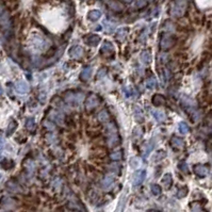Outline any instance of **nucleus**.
<instances>
[{
    "label": "nucleus",
    "mask_w": 212,
    "mask_h": 212,
    "mask_svg": "<svg viewBox=\"0 0 212 212\" xmlns=\"http://www.w3.org/2000/svg\"><path fill=\"white\" fill-rule=\"evenodd\" d=\"M187 9L186 0H174L171 5V14L174 17H180L184 15Z\"/></svg>",
    "instance_id": "obj_1"
},
{
    "label": "nucleus",
    "mask_w": 212,
    "mask_h": 212,
    "mask_svg": "<svg viewBox=\"0 0 212 212\" xmlns=\"http://www.w3.org/2000/svg\"><path fill=\"white\" fill-rule=\"evenodd\" d=\"M100 102V99L96 94H90L87 96V98L85 99V102H84V107H85L86 110H93L94 108L99 105Z\"/></svg>",
    "instance_id": "obj_2"
},
{
    "label": "nucleus",
    "mask_w": 212,
    "mask_h": 212,
    "mask_svg": "<svg viewBox=\"0 0 212 212\" xmlns=\"http://www.w3.org/2000/svg\"><path fill=\"white\" fill-rule=\"evenodd\" d=\"M176 40L175 37L171 36L170 34H166V35H163L161 37V41H160V47L162 50H166V49L172 48L173 46L175 45Z\"/></svg>",
    "instance_id": "obj_3"
},
{
    "label": "nucleus",
    "mask_w": 212,
    "mask_h": 212,
    "mask_svg": "<svg viewBox=\"0 0 212 212\" xmlns=\"http://www.w3.org/2000/svg\"><path fill=\"white\" fill-rule=\"evenodd\" d=\"M118 143H119V138H118L117 131L113 126H110L109 135H108V145L110 147H113L117 145Z\"/></svg>",
    "instance_id": "obj_4"
},
{
    "label": "nucleus",
    "mask_w": 212,
    "mask_h": 212,
    "mask_svg": "<svg viewBox=\"0 0 212 212\" xmlns=\"http://www.w3.org/2000/svg\"><path fill=\"white\" fill-rule=\"evenodd\" d=\"M99 42H100V36L97 34H89V35L84 36V43L87 46H91V47L97 46Z\"/></svg>",
    "instance_id": "obj_5"
},
{
    "label": "nucleus",
    "mask_w": 212,
    "mask_h": 212,
    "mask_svg": "<svg viewBox=\"0 0 212 212\" xmlns=\"http://www.w3.org/2000/svg\"><path fill=\"white\" fill-rule=\"evenodd\" d=\"M193 170H194V173L198 177H206L209 174L208 167L206 165H203V164H196V165H194Z\"/></svg>",
    "instance_id": "obj_6"
},
{
    "label": "nucleus",
    "mask_w": 212,
    "mask_h": 212,
    "mask_svg": "<svg viewBox=\"0 0 212 212\" xmlns=\"http://www.w3.org/2000/svg\"><path fill=\"white\" fill-rule=\"evenodd\" d=\"M145 177H146V172L144 170L136 171L134 173V175H133V184L134 186H140L145 180Z\"/></svg>",
    "instance_id": "obj_7"
},
{
    "label": "nucleus",
    "mask_w": 212,
    "mask_h": 212,
    "mask_svg": "<svg viewBox=\"0 0 212 212\" xmlns=\"http://www.w3.org/2000/svg\"><path fill=\"white\" fill-rule=\"evenodd\" d=\"M171 146L174 149H182L184 147V141L179 136L174 135L171 139Z\"/></svg>",
    "instance_id": "obj_8"
},
{
    "label": "nucleus",
    "mask_w": 212,
    "mask_h": 212,
    "mask_svg": "<svg viewBox=\"0 0 212 212\" xmlns=\"http://www.w3.org/2000/svg\"><path fill=\"white\" fill-rule=\"evenodd\" d=\"M68 54H70L72 58L78 59V58L82 57V54H83V49H82V47H80V46H73V47L70 49Z\"/></svg>",
    "instance_id": "obj_9"
},
{
    "label": "nucleus",
    "mask_w": 212,
    "mask_h": 212,
    "mask_svg": "<svg viewBox=\"0 0 212 212\" xmlns=\"http://www.w3.org/2000/svg\"><path fill=\"white\" fill-rule=\"evenodd\" d=\"M113 182H114V177L111 175H107L101 180V188L105 189V190H108L113 186Z\"/></svg>",
    "instance_id": "obj_10"
},
{
    "label": "nucleus",
    "mask_w": 212,
    "mask_h": 212,
    "mask_svg": "<svg viewBox=\"0 0 212 212\" xmlns=\"http://www.w3.org/2000/svg\"><path fill=\"white\" fill-rule=\"evenodd\" d=\"M140 60L144 65H149L151 62V53L148 50H143L140 54Z\"/></svg>",
    "instance_id": "obj_11"
},
{
    "label": "nucleus",
    "mask_w": 212,
    "mask_h": 212,
    "mask_svg": "<svg viewBox=\"0 0 212 212\" xmlns=\"http://www.w3.org/2000/svg\"><path fill=\"white\" fill-rule=\"evenodd\" d=\"M151 102L155 107H161L165 105V98L161 94H155L151 98Z\"/></svg>",
    "instance_id": "obj_12"
},
{
    "label": "nucleus",
    "mask_w": 212,
    "mask_h": 212,
    "mask_svg": "<svg viewBox=\"0 0 212 212\" xmlns=\"http://www.w3.org/2000/svg\"><path fill=\"white\" fill-rule=\"evenodd\" d=\"M49 117H50V119H52L54 123H57V124H59V125H62L63 124V116H62L59 112H57V111H50L49 112Z\"/></svg>",
    "instance_id": "obj_13"
},
{
    "label": "nucleus",
    "mask_w": 212,
    "mask_h": 212,
    "mask_svg": "<svg viewBox=\"0 0 212 212\" xmlns=\"http://www.w3.org/2000/svg\"><path fill=\"white\" fill-rule=\"evenodd\" d=\"M127 35H128V29L127 28H119L116 31V34H115V37L116 40H118L119 42H124L126 40Z\"/></svg>",
    "instance_id": "obj_14"
},
{
    "label": "nucleus",
    "mask_w": 212,
    "mask_h": 212,
    "mask_svg": "<svg viewBox=\"0 0 212 212\" xmlns=\"http://www.w3.org/2000/svg\"><path fill=\"white\" fill-rule=\"evenodd\" d=\"M92 76V67L91 66H86L82 70L81 74H80V79L83 81H87Z\"/></svg>",
    "instance_id": "obj_15"
},
{
    "label": "nucleus",
    "mask_w": 212,
    "mask_h": 212,
    "mask_svg": "<svg viewBox=\"0 0 212 212\" xmlns=\"http://www.w3.org/2000/svg\"><path fill=\"white\" fill-rule=\"evenodd\" d=\"M100 17H101V12H100L99 10H92V11H90L89 14H87V18H89L91 21H98Z\"/></svg>",
    "instance_id": "obj_16"
},
{
    "label": "nucleus",
    "mask_w": 212,
    "mask_h": 212,
    "mask_svg": "<svg viewBox=\"0 0 212 212\" xmlns=\"http://www.w3.org/2000/svg\"><path fill=\"white\" fill-rule=\"evenodd\" d=\"M16 89L17 91L19 92V93H23V94H26V93H28L29 91V85L27 82L25 81H18L16 84Z\"/></svg>",
    "instance_id": "obj_17"
},
{
    "label": "nucleus",
    "mask_w": 212,
    "mask_h": 212,
    "mask_svg": "<svg viewBox=\"0 0 212 212\" xmlns=\"http://www.w3.org/2000/svg\"><path fill=\"white\" fill-rule=\"evenodd\" d=\"M113 51V45L111 44L110 42H106L103 43V45L101 46L100 48V52L101 53H105V54H109Z\"/></svg>",
    "instance_id": "obj_18"
},
{
    "label": "nucleus",
    "mask_w": 212,
    "mask_h": 212,
    "mask_svg": "<svg viewBox=\"0 0 212 212\" xmlns=\"http://www.w3.org/2000/svg\"><path fill=\"white\" fill-rule=\"evenodd\" d=\"M172 184H173V178H172L171 174H165L162 178V184L166 189H170L172 187Z\"/></svg>",
    "instance_id": "obj_19"
},
{
    "label": "nucleus",
    "mask_w": 212,
    "mask_h": 212,
    "mask_svg": "<svg viewBox=\"0 0 212 212\" xmlns=\"http://www.w3.org/2000/svg\"><path fill=\"white\" fill-rule=\"evenodd\" d=\"M151 114H152V116L155 117V119L157 122H163L164 119H165V114H164V112H162V111L154 110L151 112Z\"/></svg>",
    "instance_id": "obj_20"
},
{
    "label": "nucleus",
    "mask_w": 212,
    "mask_h": 212,
    "mask_svg": "<svg viewBox=\"0 0 212 212\" xmlns=\"http://www.w3.org/2000/svg\"><path fill=\"white\" fill-rule=\"evenodd\" d=\"M133 113H134L135 119H136V121H138L139 123H142L143 119H144V113H143L142 109H141L140 107H135L134 111H133Z\"/></svg>",
    "instance_id": "obj_21"
},
{
    "label": "nucleus",
    "mask_w": 212,
    "mask_h": 212,
    "mask_svg": "<svg viewBox=\"0 0 212 212\" xmlns=\"http://www.w3.org/2000/svg\"><path fill=\"white\" fill-rule=\"evenodd\" d=\"M178 130H179L180 133L187 134V133H189V131H190V127H189V125H187L184 122H181L179 125H178Z\"/></svg>",
    "instance_id": "obj_22"
},
{
    "label": "nucleus",
    "mask_w": 212,
    "mask_h": 212,
    "mask_svg": "<svg viewBox=\"0 0 212 212\" xmlns=\"http://www.w3.org/2000/svg\"><path fill=\"white\" fill-rule=\"evenodd\" d=\"M157 85V80L155 77H150L146 80V87L149 90H154Z\"/></svg>",
    "instance_id": "obj_23"
},
{
    "label": "nucleus",
    "mask_w": 212,
    "mask_h": 212,
    "mask_svg": "<svg viewBox=\"0 0 212 212\" xmlns=\"http://www.w3.org/2000/svg\"><path fill=\"white\" fill-rule=\"evenodd\" d=\"M125 204H126V197H125V196H123L122 198H121V200H119V203H118L117 207H116V209H115L114 212H124V209H125Z\"/></svg>",
    "instance_id": "obj_24"
},
{
    "label": "nucleus",
    "mask_w": 212,
    "mask_h": 212,
    "mask_svg": "<svg viewBox=\"0 0 212 212\" xmlns=\"http://www.w3.org/2000/svg\"><path fill=\"white\" fill-rule=\"evenodd\" d=\"M98 119L100 121V122L105 123L107 122L108 119H109V113H108V111L107 110H102L99 112V114H98Z\"/></svg>",
    "instance_id": "obj_25"
},
{
    "label": "nucleus",
    "mask_w": 212,
    "mask_h": 212,
    "mask_svg": "<svg viewBox=\"0 0 212 212\" xmlns=\"http://www.w3.org/2000/svg\"><path fill=\"white\" fill-rule=\"evenodd\" d=\"M1 166L3 167L4 170H10L14 166V162L10 159H4L2 162H1Z\"/></svg>",
    "instance_id": "obj_26"
},
{
    "label": "nucleus",
    "mask_w": 212,
    "mask_h": 212,
    "mask_svg": "<svg viewBox=\"0 0 212 212\" xmlns=\"http://www.w3.org/2000/svg\"><path fill=\"white\" fill-rule=\"evenodd\" d=\"M26 127H27V129L30 131H32L34 128H35V119L33 117H30L27 119V122H26Z\"/></svg>",
    "instance_id": "obj_27"
},
{
    "label": "nucleus",
    "mask_w": 212,
    "mask_h": 212,
    "mask_svg": "<svg viewBox=\"0 0 212 212\" xmlns=\"http://www.w3.org/2000/svg\"><path fill=\"white\" fill-rule=\"evenodd\" d=\"M110 158L112 160H114V161H118V160H121L123 158V152L121 150L114 151V152H112L110 155Z\"/></svg>",
    "instance_id": "obj_28"
},
{
    "label": "nucleus",
    "mask_w": 212,
    "mask_h": 212,
    "mask_svg": "<svg viewBox=\"0 0 212 212\" xmlns=\"http://www.w3.org/2000/svg\"><path fill=\"white\" fill-rule=\"evenodd\" d=\"M188 188L187 187H182V188H180L178 191H177V197L178 198H182V197H184V196H187V194H188Z\"/></svg>",
    "instance_id": "obj_29"
},
{
    "label": "nucleus",
    "mask_w": 212,
    "mask_h": 212,
    "mask_svg": "<svg viewBox=\"0 0 212 212\" xmlns=\"http://www.w3.org/2000/svg\"><path fill=\"white\" fill-rule=\"evenodd\" d=\"M150 190H151V193L154 195H160L161 194V187L159 184H152L150 187Z\"/></svg>",
    "instance_id": "obj_30"
},
{
    "label": "nucleus",
    "mask_w": 212,
    "mask_h": 212,
    "mask_svg": "<svg viewBox=\"0 0 212 212\" xmlns=\"http://www.w3.org/2000/svg\"><path fill=\"white\" fill-rule=\"evenodd\" d=\"M109 5H110V8L113 9L114 11H122L123 10L122 4H119L118 2H115V1H111V2H109Z\"/></svg>",
    "instance_id": "obj_31"
},
{
    "label": "nucleus",
    "mask_w": 212,
    "mask_h": 212,
    "mask_svg": "<svg viewBox=\"0 0 212 212\" xmlns=\"http://www.w3.org/2000/svg\"><path fill=\"white\" fill-rule=\"evenodd\" d=\"M16 127H17V123L15 122V121H12L11 122V124H10V126H9V134H12L13 132H14V130L16 129Z\"/></svg>",
    "instance_id": "obj_32"
},
{
    "label": "nucleus",
    "mask_w": 212,
    "mask_h": 212,
    "mask_svg": "<svg viewBox=\"0 0 212 212\" xmlns=\"http://www.w3.org/2000/svg\"><path fill=\"white\" fill-rule=\"evenodd\" d=\"M178 167H179L180 171H182L184 173H189V167L186 162H180V163L178 164Z\"/></svg>",
    "instance_id": "obj_33"
},
{
    "label": "nucleus",
    "mask_w": 212,
    "mask_h": 212,
    "mask_svg": "<svg viewBox=\"0 0 212 212\" xmlns=\"http://www.w3.org/2000/svg\"><path fill=\"white\" fill-rule=\"evenodd\" d=\"M107 74V68L106 67H101L100 70H98V75H97V78H102L105 77Z\"/></svg>",
    "instance_id": "obj_34"
},
{
    "label": "nucleus",
    "mask_w": 212,
    "mask_h": 212,
    "mask_svg": "<svg viewBox=\"0 0 212 212\" xmlns=\"http://www.w3.org/2000/svg\"><path fill=\"white\" fill-rule=\"evenodd\" d=\"M54 53H56V49H54V47H51V48H50L48 51H47V53H46V57L51 58V57H53V56H54Z\"/></svg>",
    "instance_id": "obj_35"
},
{
    "label": "nucleus",
    "mask_w": 212,
    "mask_h": 212,
    "mask_svg": "<svg viewBox=\"0 0 212 212\" xmlns=\"http://www.w3.org/2000/svg\"><path fill=\"white\" fill-rule=\"evenodd\" d=\"M96 155H97L99 158H102V157H105V156L107 155V152L103 150L102 148H99V149H97V150H96Z\"/></svg>",
    "instance_id": "obj_36"
},
{
    "label": "nucleus",
    "mask_w": 212,
    "mask_h": 212,
    "mask_svg": "<svg viewBox=\"0 0 212 212\" xmlns=\"http://www.w3.org/2000/svg\"><path fill=\"white\" fill-rule=\"evenodd\" d=\"M166 156V154H165V151L163 150H159V152H157V155H156L155 158H159L158 160H162Z\"/></svg>",
    "instance_id": "obj_37"
},
{
    "label": "nucleus",
    "mask_w": 212,
    "mask_h": 212,
    "mask_svg": "<svg viewBox=\"0 0 212 212\" xmlns=\"http://www.w3.org/2000/svg\"><path fill=\"white\" fill-rule=\"evenodd\" d=\"M152 147H154V144H151L150 145V143H148L147 144V146H146V148H145V155H148V152L149 151H151V149H152Z\"/></svg>",
    "instance_id": "obj_38"
},
{
    "label": "nucleus",
    "mask_w": 212,
    "mask_h": 212,
    "mask_svg": "<svg viewBox=\"0 0 212 212\" xmlns=\"http://www.w3.org/2000/svg\"><path fill=\"white\" fill-rule=\"evenodd\" d=\"M145 4H146V1H145V0H139L138 3H136V5H138L139 8H142V7H144Z\"/></svg>",
    "instance_id": "obj_39"
},
{
    "label": "nucleus",
    "mask_w": 212,
    "mask_h": 212,
    "mask_svg": "<svg viewBox=\"0 0 212 212\" xmlns=\"http://www.w3.org/2000/svg\"><path fill=\"white\" fill-rule=\"evenodd\" d=\"M123 1H125V2H127V3H129V2H131L132 0H123Z\"/></svg>",
    "instance_id": "obj_40"
}]
</instances>
